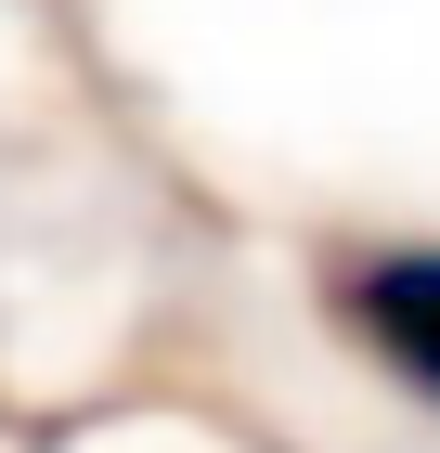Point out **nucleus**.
I'll list each match as a JSON object with an SVG mask.
<instances>
[{
  "label": "nucleus",
  "instance_id": "1",
  "mask_svg": "<svg viewBox=\"0 0 440 453\" xmlns=\"http://www.w3.org/2000/svg\"><path fill=\"white\" fill-rule=\"evenodd\" d=\"M324 311L375 376H402L414 402H440V246H363L324 273Z\"/></svg>",
  "mask_w": 440,
  "mask_h": 453
}]
</instances>
